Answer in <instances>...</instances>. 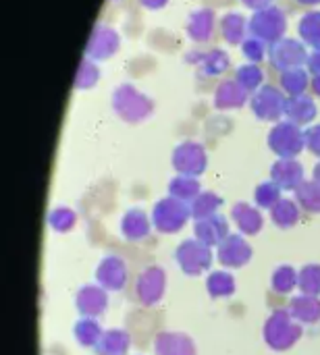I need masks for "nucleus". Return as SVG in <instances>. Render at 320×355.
I'll use <instances>...</instances> for the list:
<instances>
[{
    "mask_svg": "<svg viewBox=\"0 0 320 355\" xmlns=\"http://www.w3.org/2000/svg\"><path fill=\"white\" fill-rule=\"evenodd\" d=\"M152 216L142 208H129L121 216L119 231L127 241H144L152 231Z\"/></svg>",
    "mask_w": 320,
    "mask_h": 355,
    "instance_id": "a211bd4d",
    "label": "nucleus"
},
{
    "mask_svg": "<svg viewBox=\"0 0 320 355\" xmlns=\"http://www.w3.org/2000/svg\"><path fill=\"white\" fill-rule=\"evenodd\" d=\"M296 202L298 206L308 212V214H320V185L317 181H304L296 191Z\"/></svg>",
    "mask_w": 320,
    "mask_h": 355,
    "instance_id": "f704fd0d",
    "label": "nucleus"
},
{
    "mask_svg": "<svg viewBox=\"0 0 320 355\" xmlns=\"http://www.w3.org/2000/svg\"><path fill=\"white\" fill-rule=\"evenodd\" d=\"M242 54L246 56L248 62H254V64H260L267 56H269V44L250 35L244 44H242Z\"/></svg>",
    "mask_w": 320,
    "mask_h": 355,
    "instance_id": "a19ab883",
    "label": "nucleus"
},
{
    "mask_svg": "<svg viewBox=\"0 0 320 355\" xmlns=\"http://www.w3.org/2000/svg\"><path fill=\"white\" fill-rule=\"evenodd\" d=\"M246 8H250V10H262V8H269V6H273V2L275 0H239Z\"/></svg>",
    "mask_w": 320,
    "mask_h": 355,
    "instance_id": "c03bdc74",
    "label": "nucleus"
},
{
    "mask_svg": "<svg viewBox=\"0 0 320 355\" xmlns=\"http://www.w3.org/2000/svg\"><path fill=\"white\" fill-rule=\"evenodd\" d=\"M127 264L119 256H104L96 266V283L106 291H123L127 285Z\"/></svg>",
    "mask_w": 320,
    "mask_h": 355,
    "instance_id": "f8f14e48",
    "label": "nucleus"
},
{
    "mask_svg": "<svg viewBox=\"0 0 320 355\" xmlns=\"http://www.w3.org/2000/svg\"><path fill=\"white\" fill-rule=\"evenodd\" d=\"M312 181H317L320 185V160L314 164V168H312Z\"/></svg>",
    "mask_w": 320,
    "mask_h": 355,
    "instance_id": "de8ad7c7",
    "label": "nucleus"
},
{
    "mask_svg": "<svg viewBox=\"0 0 320 355\" xmlns=\"http://www.w3.org/2000/svg\"><path fill=\"white\" fill-rule=\"evenodd\" d=\"M281 193H283V189L275 181H262L254 191V202H256L258 208L271 210L281 200Z\"/></svg>",
    "mask_w": 320,
    "mask_h": 355,
    "instance_id": "ea45409f",
    "label": "nucleus"
},
{
    "mask_svg": "<svg viewBox=\"0 0 320 355\" xmlns=\"http://www.w3.org/2000/svg\"><path fill=\"white\" fill-rule=\"evenodd\" d=\"M271 181H275L283 191H296L304 181V164L298 158H279L271 166Z\"/></svg>",
    "mask_w": 320,
    "mask_h": 355,
    "instance_id": "4468645a",
    "label": "nucleus"
},
{
    "mask_svg": "<svg viewBox=\"0 0 320 355\" xmlns=\"http://www.w3.org/2000/svg\"><path fill=\"white\" fill-rule=\"evenodd\" d=\"M292 316L304 327V324H317L320 322V297L317 295H296L292 302H289V308Z\"/></svg>",
    "mask_w": 320,
    "mask_h": 355,
    "instance_id": "393cba45",
    "label": "nucleus"
},
{
    "mask_svg": "<svg viewBox=\"0 0 320 355\" xmlns=\"http://www.w3.org/2000/svg\"><path fill=\"white\" fill-rule=\"evenodd\" d=\"M298 35L308 48L320 50V10H308L302 15L298 21Z\"/></svg>",
    "mask_w": 320,
    "mask_h": 355,
    "instance_id": "2f4dec72",
    "label": "nucleus"
},
{
    "mask_svg": "<svg viewBox=\"0 0 320 355\" xmlns=\"http://www.w3.org/2000/svg\"><path fill=\"white\" fill-rule=\"evenodd\" d=\"M112 110L115 114L131 125H137L142 121H146L148 116H152L154 112V100L146 94H142L135 85L131 83H121L115 87L112 92Z\"/></svg>",
    "mask_w": 320,
    "mask_h": 355,
    "instance_id": "f257e3e1",
    "label": "nucleus"
},
{
    "mask_svg": "<svg viewBox=\"0 0 320 355\" xmlns=\"http://www.w3.org/2000/svg\"><path fill=\"white\" fill-rule=\"evenodd\" d=\"M304 135H306V150L320 158V123L304 129Z\"/></svg>",
    "mask_w": 320,
    "mask_h": 355,
    "instance_id": "79ce46f5",
    "label": "nucleus"
},
{
    "mask_svg": "<svg viewBox=\"0 0 320 355\" xmlns=\"http://www.w3.org/2000/svg\"><path fill=\"white\" fill-rule=\"evenodd\" d=\"M298 279H300V270H296L292 264H281L273 270L271 287L279 295H289L294 289H298Z\"/></svg>",
    "mask_w": 320,
    "mask_h": 355,
    "instance_id": "473e14b6",
    "label": "nucleus"
},
{
    "mask_svg": "<svg viewBox=\"0 0 320 355\" xmlns=\"http://www.w3.org/2000/svg\"><path fill=\"white\" fill-rule=\"evenodd\" d=\"M252 245L244 239V235H231L217 248V260L225 268H244L252 260Z\"/></svg>",
    "mask_w": 320,
    "mask_h": 355,
    "instance_id": "ddd939ff",
    "label": "nucleus"
},
{
    "mask_svg": "<svg viewBox=\"0 0 320 355\" xmlns=\"http://www.w3.org/2000/svg\"><path fill=\"white\" fill-rule=\"evenodd\" d=\"M75 308L81 318H98L108 308V291L100 285H85L75 295Z\"/></svg>",
    "mask_w": 320,
    "mask_h": 355,
    "instance_id": "2eb2a0df",
    "label": "nucleus"
},
{
    "mask_svg": "<svg viewBox=\"0 0 320 355\" xmlns=\"http://www.w3.org/2000/svg\"><path fill=\"white\" fill-rule=\"evenodd\" d=\"M298 289L304 295L320 297V264H306L300 268Z\"/></svg>",
    "mask_w": 320,
    "mask_h": 355,
    "instance_id": "4c0bfd02",
    "label": "nucleus"
},
{
    "mask_svg": "<svg viewBox=\"0 0 320 355\" xmlns=\"http://www.w3.org/2000/svg\"><path fill=\"white\" fill-rule=\"evenodd\" d=\"M175 260H177V266L187 277H200V275H204V272L210 270L212 260H214V254H212V248H208L200 239L192 237V239H183L177 245Z\"/></svg>",
    "mask_w": 320,
    "mask_h": 355,
    "instance_id": "39448f33",
    "label": "nucleus"
},
{
    "mask_svg": "<svg viewBox=\"0 0 320 355\" xmlns=\"http://www.w3.org/2000/svg\"><path fill=\"white\" fill-rule=\"evenodd\" d=\"M300 212H302V208L298 206L296 200L281 198V200L269 210V216H271V223H273L277 229H292V227L298 225Z\"/></svg>",
    "mask_w": 320,
    "mask_h": 355,
    "instance_id": "bb28decb",
    "label": "nucleus"
},
{
    "mask_svg": "<svg viewBox=\"0 0 320 355\" xmlns=\"http://www.w3.org/2000/svg\"><path fill=\"white\" fill-rule=\"evenodd\" d=\"M252 112L256 114L258 121L264 123H279L285 116V106H287V94L271 83H264L256 94L250 98Z\"/></svg>",
    "mask_w": 320,
    "mask_h": 355,
    "instance_id": "0eeeda50",
    "label": "nucleus"
},
{
    "mask_svg": "<svg viewBox=\"0 0 320 355\" xmlns=\"http://www.w3.org/2000/svg\"><path fill=\"white\" fill-rule=\"evenodd\" d=\"M131 347V337L123 329H108L102 333L100 343L96 345L98 355H127Z\"/></svg>",
    "mask_w": 320,
    "mask_h": 355,
    "instance_id": "a878e982",
    "label": "nucleus"
},
{
    "mask_svg": "<svg viewBox=\"0 0 320 355\" xmlns=\"http://www.w3.org/2000/svg\"><path fill=\"white\" fill-rule=\"evenodd\" d=\"M102 327L96 318H79L73 327V335H75V341L81 345V347H87V349H96V345L100 343L102 339Z\"/></svg>",
    "mask_w": 320,
    "mask_h": 355,
    "instance_id": "c756f323",
    "label": "nucleus"
},
{
    "mask_svg": "<svg viewBox=\"0 0 320 355\" xmlns=\"http://www.w3.org/2000/svg\"><path fill=\"white\" fill-rule=\"evenodd\" d=\"M194 235L208 248H219L229 237V223L221 214L200 218L194 223Z\"/></svg>",
    "mask_w": 320,
    "mask_h": 355,
    "instance_id": "6ab92c4d",
    "label": "nucleus"
},
{
    "mask_svg": "<svg viewBox=\"0 0 320 355\" xmlns=\"http://www.w3.org/2000/svg\"><path fill=\"white\" fill-rule=\"evenodd\" d=\"M202 193V185L198 177H190V175H175L169 181V196L177 198L185 204H192L198 196Z\"/></svg>",
    "mask_w": 320,
    "mask_h": 355,
    "instance_id": "cd10ccee",
    "label": "nucleus"
},
{
    "mask_svg": "<svg viewBox=\"0 0 320 355\" xmlns=\"http://www.w3.org/2000/svg\"><path fill=\"white\" fill-rule=\"evenodd\" d=\"M267 144L271 152L277 154L279 158H298L306 150V135L300 125L285 119L273 125Z\"/></svg>",
    "mask_w": 320,
    "mask_h": 355,
    "instance_id": "20e7f679",
    "label": "nucleus"
},
{
    "mask_svg": "<svg viewBox=\"0 0 320 355\" xmlns=\"http://www.w3.org/2000/svg\"><path fill=\"white\" fill-rule=\"evenodd\" d=\"M167 291V272L165 268L152 264L148 268H144L137 275L135 281V297L142 306L152 308L156 304H160V300L165 297Z\"/></svg>",
    "mask_w": 320,
    "mask_h": 355,
    "instance_id": "9d476101",
    "label": "nucleus"
},
{
    "mask_svg": "<svg viewBox=\"0 0 320 355\" xmlns=\"http://www.w3.org/2000/svg\"><path fill=\"white\" fill-rule=\"evenodd\" d=\"M98 81H100V69H98L96 60H92V58H81L79 69H77V75H75L73 87H75L77 92H85V89H92Z\"/></svg>",
    "mask_w": 320,
    "mask_h": 355,
    "instance_id": "e433bc0d",
    "label": "nucleus"
},
{
    "mask_svg": "<svg viewBox=\"0 0 320 355\" xmlns=\"http://www.w3.org/2000/svg\"><path fill=\"white\" fill-rule=\"evenodd\" d=\"M304 335L302 324L292 316L289 310H273L262 327L264 343L273 352H287L292 349Z\"/></svg>",
    "mask_w": 320,
    "mask_h": 355,
    "instance_id": "f03ea898",
    "label": "nucleus"
},
{
    "mask_svg": "<svg viewBox=\"0 0 320 355\" xmlns=\"http://www.w3.org/2000/svg\"><path fill=\"white\" fill-rule=\"evenodd\" d=\"M156 355H196V345L190 335L177 331H162L154 337Z\"/></svg>",
    "mask_w": 320,
    "mask_h": 355,
    "instance_id": "412c9836",
    "label": "nucleus"
},
{
    "mask_svg": "<svg viewBox=\"0 0 320 355\" xmlns=\"http://www.w3.org/2000/svg\"><path fill=\"white\" fill-rule=\"evenodd\" d=\"M298 4H302V6H319L320 0H296Z\"/></svg>",
    "mask_w": 320,
    "mask_h": 355,
    "instance_id": "09e8293b",
    "label": "nucleus"
},
{
    "mask_svg": "<svg viewBox=\"0 0 320 355\" xmlns=\"http://www.w3.org/2000/svg\"><path fill=\"white\" fill-rule=\"evenodd\" d=\"M310 89H312V94L320 98V75H314L312 79H310Z\"/></svg>",
    "mask_w": 320,
    "mask_h": 355,
    "instance_id": "49530a36",
    "label": "nucleus"
},
{
    "mask_svg": "<svg viewBox=\"0 0 320 355\" xmlns=\"http://www.w3.org/2000/svg\"><path fill=\"white\" fill-rule=\"evenodd\" d=\"M77 223V214L67 206H56L48 212V227L56 233H69Z\"/></svg>",
    "mask_w": 320,
    "mask_h": 355,
    "instance_id": "58836bf2",
    "label": "nucleus"
},
{
    "mask_svg": "<svg viewBox=\"0 0 320 355\" xmlns=\"http://www.w3.org/2000/svg\"><path fill=\"white\" fill-rule=\"evenodd\" d=\"M214 25H217V15H214V10L208 8V6H202V8H196V10L190 12L185 31H187V35H190L192 42H196V44H206V42H210V37L214 35Z\"/></svg>",
    "mask_w": 320,
    "mask_h": 355,
    "instance_id": "aec40b11",
    "label": "nucleus"
},
{
    "mask_svg": "<svg viewBox=\"0 0 320 355\" xmlns=\"http://www.w3.org/2000/svg\"><path fill=\"white\" fill-rule=\"evenodd\" d=\"M279 81H281L279 87L287 96H302L310 87V73H308L306 67H302V69H289V71L279 73Z\"/></svg>",
    "mask_w": 320,
    "mask_h": 355,
    "instance_id": "7c9ffc66",
    "label": "nucleus"
},
{
    "mask_svg": "<svg viewBox=\"0 0 320 355\" xmlns=\"http://www.w3.org/2000/svg\"><path fill=\"white\" fill-rule=\"evenodd\" d=\"M319 114L317 102L312 96L302 94V96H287V106H285V119L300 125V127H310Z\"/></svg>",
    "mask_w": 320,
    "mask_h": 355,
    "instance_id": "b1692460",
    "label": "nucleus"
},
{
    "mask_svg": "<svg viewBox=\"0 0 320 355\" xmlns=\"http://www.w3.org/2000/svg\"><path fill=\"white\" fill-rule=\"evenodd\" d=\"M252 94H248L235 79H223L212 96V104L217 110H237L250 102Z\"/></svg>",
    "mask_w": 320,
    "mask_h": 355,
    "instance_id": "f3484780",
    "label": "nucleus"
},
{
    "mask_svg": "<svg viewBox=\"0 0 320 355\" xmlns=\"http://www.w3.org/2000/svg\"><path fill=\"white\" fill-rule=\"evenodd\" d=\"M233 79H235L248 94H256V92L264 85V71H262L260 64L246 62V64L237 67Z\"/></svg>",
    "mask_w": 320,
    "mask_h": 355,
    "instance_id": "72a5a7b5",
    "label": "nucleus"
},
{
    "mask_svg": "<svg viewBox=\"0 0 320 355\" xmlns=\"http://www.w3.org/2000/svg\"><path fill=\"white\" fill-rule=\"evenodd\" d=\"M231 218L237 225L242 235L254 237L262 231L264 227V216L258 206H250L248 202H237L231 208Z\"/></svg>",
    "mask_w": 320,
    "mask_h": 355,
    "instance_id": "5701e85b",
    "label": "nucleus"
},
{
    "mask_svg": "<svg viewBox=\"0 0 320 355\" xmlns=\"http://www.w3.org/2000/svg\"><path fill=\"white\" fill-rule=\"evenodd\" d=\"M221 206H223V198H221L219 193H214V191H202V193L190 204L192 216H194L196 220L219 214Z\"/></svg>",
    "mask_w": 320,
    "mask_h": 355,
    "instance_id": "c9c22d12",
    "label": "nucleus"
},
{
    "mask_svg": "<svg viewBox=\"0 0 320 355\" xmlns=\"http://www.w3.org/2000/svg\"><path fill=\"white\" fill-rule=\"evenodd\" d=\"M235 277L227 270H214L206 277V291L212 300H225L235 293Z\"/></svg>",
    "mask_w": 320,
    "mask_h": 355,
    "instance_id": "c85d7f7f",
    "label": "nucleus"
},
{
    "mask_svg": "<svg viewBox=\"0 0 320 355\" xmlns=\"http://www.w3.org/2000/svg\"><path fill=\"white\" fill-rule=\"evenodd\" d=\"M308 56H310V52H308L306 44L296 37H283L269 46V62L279 73L306 67Z\"/></svg>",
    "mask_w": 320,
    "mask_h": 355,
    "instance_id": "6e6552de",
    "label": "nucleus"
},
{
    "mask_svg": "<svg viewBox=\"0 0 320 355\" xmlns=\"http://www.w3.org/2000/svg\"><path fill=\"white\" fill-rule=\"evenodd\" d=\"M287 31V15L279 6H269L262 10H256L250 17V35L267 42L269 46L283 40Z\"/></svg>",
    "mask_w": 320,
    "mask_h": 355,
    "instance_id": "423d86ee",
    "label": "nucleus"
},
{
    "mask_svg": "<svg viewBox=\"0 0 320 355\" xmlns=\"http://www.w3.org/2000/svg\"><path fill=\"white\" fill-rule=\"evenodd\" d=\"M171 164L177 175H190V177H200L206 166H208V154L206 148L200 141L187 139L175 146L171 154Z\"/></svg>",
    "mask_w": 320,
    "mask_h": 355,
    "instance_id": "1a4fd4ad",
    "label": "nucleus"
},
{
    "mask_svg": "<svg viewBox=\"0 0 320 355\" xmlns=\"http://www.w3.org/2000/svg\"><path fill=\"white\" fill-rule=\"evenodd\" d=\"M306 69L308 73L314 77V75H320V50H312L310 56H308V62H306Z\"/></svg>",
    "mask_w": 320,
    "mask_h": 355,
    "instance_id": "37998d69",
    "label": "nucleus"
},
{
    "mask_svg": "<svg viewBox=\"0 0 320 355\" xmlns=\"http://www.w3.org/2000/svg\"><path fill=\"white\" fill-rule=\"evenodd\" d=\"M140 4L146 8V10H160L169 4V0H140Z\"/></svg>",
    "mask_w": 320,
    "mask_h": 355,
    "instance_id": "a18cd8bd",
    "label": "nucleus"
},
{
    "mask_svg": "<svg viewBox=\"0 0 320 355\" xmlns=\"http://www.w3.org/2000/svg\"><path fill=\"white\" fill-rule=\"evenodd\" d=\"M219 29L229 46H242L250 37V19L239 10H229L221 17Z\"/></svg>",
    "mask_w": 320,
    "mask_h": 355,
    "instance_id": "4be33fe9",
    "label": "nucleus"
},
{
    "mask_svg": "<svg viewBox=\"0 0 320 355\" xmlns=\"http://www.w3.org/2000/svg\"><path fill=\"white\" fill-rule=\"evenodd\" d=\"M152 227L162 233V235H175L179 233L192 216V208L190 204L177 200V198H162L154 204L152 208Z\"/></svg>",
    "mask_w": 320,
    "mask_h": 355,
    "instance_id": "7ed1b4c3",
    "label": "nucleus"
},
{
    "mask_svg": "<svg viewBox=\"0 0 320 355\" xmlns=\"http://www.w3.org/2000/svg\"><path fill=\"white\" fill-rule=\"evenodd\" d=\"M121 50V35L108 27V25H102L98 23L87 40V46H85V58H92L96 62L100 60H108L110 56H115L117 52Z\"/></svg>",
    "mask_w": 320,
    "mask_h": 355,
    "instance_id": "9b49d317",
    "label": "nucleus"
},
{
    "mask_svg": "<svg viewBox=\"0 0 320 355\" xmlns=\"http://www.w3.org/2000/svg\"><path fill=\"white\" fill-rule=\"evenodd\" d=\"M185 60L190 64H196L200 69L202 75L206 77H219L223 75L231 60H229V54L221 48H212V50H194L190 54H185Z\"/></svg>",
    "mask_w": 320,
    "mask_h": 355,
    "instance_id": "dca6fc26",
    "label": "nucleus"
}]
</instances>
